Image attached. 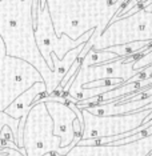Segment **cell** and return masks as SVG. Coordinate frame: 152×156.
Listing matches in <instances>:
<instances>
[{
	"instance_id": "cell-4",
	"label": "cell",
	"mask_w": 152,
	"mask_h": 156,
	"mask_svg": "<svg viewBox=\"0 0 152 156\" xmlns=\"http://www.w3.org/2000/svg\"><path fill=\"white\" fill-rule=\"evenodd\" d=\"M133 41H152V12L140 9L131 16L109 23L100 36L92 40L91 49L103 51Z\"/></svg>"
},
{
	"instance_id": "cell-8",
	"label": "cell",
	"mask_w": 152,
	"mask_h": 156,
	"mask_svg": "<svg viewBox=\"0 0 152 156\" xmlns=\"http://www.w3.org/2000/svg\"><path fill=\"white\" fill-rule=\"evenodd\" d=\"M139 55H133L127 59H118L115 62L105 63L100 66H92L87 68H80L75 75L71 87L68 88V95L72 99L77 98V95L82 91V87L87 83H92L97 80H107V79H120L123 83L129 80L132 76H135L140 71L133 69V63L139 59Z\"/></svg>"
},
{
	"instance_id": "cell-7",
	"label": "cell",
	"mask_w": 152,
	"mask_h": 156,
	"mask_svg": "<svg viewBox=\"0 0 152 156\" xmlns=\"http://www.w3.org/2000/svg\"><path fill=\"white\" fill-rule=\"evenodd\" d=\"M80 111L84 123L80 140H87L97 137H111L136 129L144 123V119L152 112V109H141L137 112L116 116H95L88 113L86 109Z\"/></svg>"
},
{
	"instance_id": "cell-12",
	"label": "cell",
	"mask_w": 152,
	"mask_h": 156,
	"mask_svg": "<svg viewBox=\"0 0 152 156\" xmlns=\"http://www.w3.org/2000/svg\"><path fill=\"white\" fill-rule=\"evenodd\" d=\"M86 44V43H84ZM84 44H80L79 47L71 49L68 54H65V56L63 58L62 60H59L56 58L55 55H51V60H52V79H51V84H49V87L47 88V91H45V94H47V96L49 95H52L55 92V90L59 87L60 81L63 80V77L65 76V73L68 72L69 67L73 64V62L76 60V58L79 56L80 51L83 49Z\"/></svg>"
},
{
	"instance_id": "cell-13",
	"label": "cell",
	"mask_w": 152,
	"mask_h": 156,
	"mask_svg": "<svg viewBox=\"0 0 152 156\" xmlns=\"http://www.w3.org/2000/svg\"><path fill=\"white\" fill-rule=\"evenodd\" d=\"M118 59H122V58H118L116 55L111 54V52H107V51H92V49H91V51L84 56L80 68L105 64V63L115 62V60H118Z\"/></svg>"
},
{
	"instance_id": "cell-3",
	"label": "cell",
	"mask_w": 152,
	"mask_h": 156,
	"mask_svg": "<svg viewBox=\"0 0 152 156\" xmlns=\"http://www.w3.org/2000/svg\"><path fill=\"white\" fill-rule=\"evenodd\" d=\"M22 143L24 156H44L48 152H58L60 156H67L79 143V139L75 137L71 145L60 148V139L54 135V123L47 112L45 103L39 100L27 113Z\"/></svg>"
},
{
	"instance_id": "cell-5",
	"label": "cell",
	"mask_w": 152,
	"mask_h": 156,
	"mask_svg": "<svg viewBox=\"0 0 152 156\" xmlns=\"http://www.w3.org/2000/svg\"><path fill=\"white\" fill-rule=\"evenodd\" d=\"M95 30L87 31L84 35H82L79 39L72 40L67 35L58 36L55 34V28L52 24V19L49 15L47 4L41 5L40 9L37 11V19H36V26H35V41H36L37 49L40 52L41 58L47 63L48 68L52 69V60L51 55H55L59 60H62L68 54L71 49L79 47L80 44L87 43L94 35Z\"/></svg>"
},
{
	"instance_id": "cell-18",
	"label": "cell",
	"mask_w": 152,
	"mask_h": 156,
	"mask_svg": "<svg viewBox=\"0 0 152 156\" xmlns=\"http://www.w3.org/2000/svg\"><path fill=\"white\" fill-rule=\"evenodd\" d=\"M141 2H143V0H135L133 3H135V5H136V4H139V3H141Z\"/></svg>"
},
{
	"instance_id": "cell-17",
	"label": "cell",
	"mask_w": 152,
	"mask_h": 156,
	"mask_svg": "<svg viewBox=\"0 0 152 156\" xmlns=\"http://www.w3.org/2000/svg\"><path fill=\"white\" fill-rule=\"evenodd\" d=\"M5 56V45L3 43L2 37H0V59H3Z\"/></svg>"
},
{
	"instance_id": "cell-1",
	"label": "cell",
	"mask_w": 152,
	"mask_h": 156,
	"mask_svg": "<svg viewBox=\"0 0 152 156\" xmlns=\"http://www.w3.org/2000/svg\"><path fill=\"white\" fill-rule=\"evenodd\" d=\"M34 0H2L0 2V37L5 45V56L30 63L40 73L45 91L51 84L52 72L41 58L35 41L32 20Z\"/></svg>"
},
{
	"instance_id": "cell-10",
	"label": "cell",
	"mask_w": 152,
	"mask_h": 156,
	"mask_svg": "<svg viewBox=\"0 0 152 156\" xmlns=\"http://www.w3.org/2000/svg\"><path fill=\"white\" fill-rule=\"evenodd\" d=\"M48 115L54 123V135L60 139V148L68 147L75 140L72 124L76 120V115L68 104L59 101H44Z\"/></svg>"
},
{
	"instance_id": "cell-16",
	"label": "cell",
	"mask_w": 152,
	"mask_h": 156,
	"mask_svg": "<svg viewBox=\"0 0 152 156\" xmlns=\"http://www.w3.org/2000/svg\"><path fill=\"white\" fill-rule=\"evenodd\" d=\"M2 156H24L22 152H19V151H16V150H9L7 154L4 155H2Z\"/></svg>"
},
{
	"instance_id": "cell-15",
	"label": "cell",
	"mask_w": 152,
	"mask_h": 156,
	"mask_svg": "<svg viewBox=\"0 0 152 156\" xmlns=\"http://www.w3.org/2000/svg\"><path fill=\"white\" fill-rule=\"evenodd\" d=\"M151 64H152V51L137 59L136 62L133 63V69H135V71H140V69L146 68V67L151 66Z\"/></svg>"
},
{
	"instance_id": "cell-9",
	"label": "cell",
	"mask_w": 152,
	"mask_h": 156,
	"mask_svg": "<svg viewBox=\"0 0 152 156\" xmlns=\"http://www.w3.org/2000/svg\"><path fill=\"white\" fill-rule=\"evenodd\" d=\"M152 152V135L122 145H75L67 156H148Z\"/></svg>"
},
{
	"instance_id": "cell-11",
	"label": "cell",
	"mask_w": 152,
	"mask_h": 156,
	"mask_svg": "<svg viewBox=\"0 0 152 156\" xmlns=\"http://www.w3.org/2000/svg\"><path fill=\"white\" fill-rule=\"evenodd\" d=\"M45 83L44 81H39L35 83L31 88H28L26 92H23L20 96H17L11 104L7 107L4 113L12 119L20 120L22 118H27V113L30 112L31 107L40 100L41 98H45Z\"/></svg>"
},
{
	"instance_id": "cell-19",
	"label": "cell",
	"mask_w": 152,
	"mask_h": 156,
	"mask_svg": "<svg viewBox=\"0 0 152 156\" xmlns=\"http://www.w3.org/2000/svg\"><path fill=\"white\" fill-rule=\"evenodd\" d=\"M111 2H112V3H114V2H116V0H111Z\"/></svg>"
},
{
	"instance_id": "cell-6",
	"label": "cell",
	"mask_w": 152,
	"mask_h": 156,
	"mask_svg": "<svg viewBox=\"0 0 152 156\" xmlns=\"http://www.w3.org/2000/svg\"><path fill=\"white\" fill-rule=\"evenodd\" d=\"M39 81L43 79L30 63L11 56L0 59V112Z\"/></svg>"
},
{
	"instance_id": "cell-2",
	"label": "cell",
	"mask_w": 152,
	"mask_h": 156,
	"mask_svg": "<svg viewBox=\"0 0 152 156\" xmlns=\"http://www.w3.org/2000/svg\"><path fill=\"white\" fill-rule=\"evenodd\" d=\"M47 4L55 34L67 35L76 40L87 31L95 30L91 36L97 39L107 28L115 13L124 5V0H39V9Z\"/></svg>"
},
{
	"instance_id": "cell-14",
	"label": "cell",
	"mask_w": 152,
	"mask_h": 156,
	"mask_svg": "<svg viewBox=\"0 0 152 156\" xmlns=\"http://www.w3.org/2000/svg\"><path fill=\"white\" fill-rule=\"evenodd\" d=\"M4 127H9V128H11L13 136H15V143H17V128H19V120L9 118V116L7 115V113H4V112H0V133H2V129L4 128Z\"/></svg>"
}]
</instances>
